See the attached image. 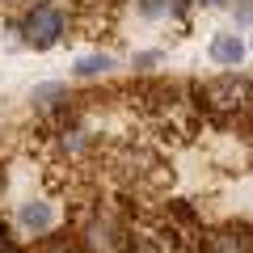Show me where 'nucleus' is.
Wrapping results in <instances>:
<instances>
[{
    "label": "nucleus",
    "mask_w": 253,
    "mask_h": 253,
    "mask_svg": "<svg viewBox=\"0 0 253 253\" xmlns=\"http://www.w3.org/2000/svg\"><path fill=\"white\" fill-rule=\"evenodd\" d=\"M30 101H34V110H42V114H55V110H68L72 93H68V84H38Z\"/></svg>",
    "instance_id": "7"
},
{
    "label": "nucleus",
    "mask_w": 253,
    "mask_h": 253,
    "mask_svg": "<svg viewBox=\"0 0 253 253\" xmlns=\"http://www.w3.org/2000/svg\"><path fill=\"white\" fill-rule=\"evenodd\" d=\"M236 21H253V0H245L241 9H236Z\"/></svg>",
    "instance_id": "12"
},
{
    "label": "nucleus",
    "mask_w": 253,
    "mask_h": 253,
    "mask_svg": "<svg viewBox=\"0 0 253 253\" xmlns=\"http://www.w3.org/2000/svg\"><path fill=\"white\" fill-rule=\"evenodd\" d=\"M0 253H17V241H13L9 224H0Z\"/></svg>",
    "instance_id": "10"
},
{
    "label": "nucleus",
    "mask_w": 253,
    "mask_h": 253,
    "mask_svg": "<svg viewBox=\"0 0 253 253\" xmlns=\"http://www.w3.org/2000/svg\"><path fill=\"white\" fill-rule=\"evenodd\" d=\"M110 68H114L110 55H84V59H76V76H106Z\"/></svg>",
    "instance_id": "8"
},
{
    "label": "nucleus",
    "mask_w": 253,
    "mask_h": 253,
    "mask_svg": "<svg viewBox=\"0 0 253 253\" xmlns=\"http://www.w3.org/2000/svg\"><path fill=\"white\" fill-rule=\"evenodd\" d=\"M21 228H26L30 236H46L51 232V224H55V211H51V203H21Z\"/></svg>",
    "instance_id": "5"
},
{
    "label": "nucleus",
    "mask_w": 253,
    "mask_h": 253,
    "mask_svg": "<svg viewBox=\"0 0 253 253\" xmlns=\"http://www.w3.org/2000/svg\"><path fill=\"white\" fill-rule=\"evenodd\" d=\"M190 101L203 110L207 118L224 126H245L253 118V81L241 72H224V76H211V81L194 84L190 89Z\"/></svg>",
    "instance_id": "1"
},
{
    "label": "nucleus",
    "mask_w": 253,
    "mask_h": 253,
    "mask_svg": "<svg viewBox=\"0 0 253 253\" xmlns=\"http://www.w3.org/2000/svg\"><path fill=\"white\" fill-rule=\"evenodd\" d=\"M203 253H253V236L245 228H224V232H207Z\"/></svg>",
    "instance_id": "4"
},
{
    "label": "nucleus",
    "mask_w": 253,
    "mask_h": 253,
    "mask_svg": "<svg viewBox=\"0 0 253 253\" xmlns=\"http://www.w3.org/2000/svg\"><path fill=\"white\" fill-rule=\"evenodd\" d=\"M81 253H126V224L110 211H93L81 228Z\"/></svg>",
    "instance_id": "2"
},
{
    "label": "nucleus",
    "mask_w": 253,
    "mask_h": 253,
    "mask_svg": "<svg viewBox=\"0 0 253 253\" xmlns=\"http://www.w3.org/2000/svg\"><path fill=\"white\" fill-rule=\"evenodd\" d=\"M63 30H68V17H63L55 4H34V9L21 17V38H26V46H34V51L55 46L63 38Z\"/></svg>",
    "instance_id": "3"
},
{
    "label": "nucleus",
    "mask_w": 253,
    "mask_h": 253,
    "mask_svg": "<svg viewBox=\"0 0 253 253\" xmlns=\"http://www.w3.org/2000/svg\"><path fill=\"white\" fill-rule=\"evenodd\" d=\"M211 59H215L219 68H241V59H245L241 34H215L211 38Z\"/></svg>",
    "instance_id": "6"
},
{
    "label": "nucleus",
    "mask_w": 253,
    "mask_h": 253,
    "mask_svg": "<svg viewBox=\"0 0 253 253\" xmlns=\"http://www.w3.org/2000/svg\"><path fill=\"white\" fill-rule=\"evenodd\" d=\"M169 4H173V0H139V9H144L148 17H161V13L169 9Z\"/></svg>",
    "instance_id": "9"
},
{
    "label": "nucleus",
    "mask_w": 253,
    "mask_h": 253,
    "mask_svg": "<svg viewBox=\"0 0 253 253\" xmlns=\"http://www.w3.org/2000/svg\"><path fill=\"white\" fill-rule=\"evenodd\" d=\"M156 59H161V55H156V51H144V55H135V68H152Z\"/></svg>",
    "instance_id": "11"
},
{
    "label": "nucleus",
    "mask_w": 253,
    "mask_h": 253,
    "mask_svg": "<svg viewBox=\"0 0 253 253\" xmlns=\"http://www.w3.org/2000/svg\"><path fill=\"white\" fill-rule=\"evenodd\" d=\"M0 4H17V0H0Z\"/></svg>",
    "instance_id": "13"
}]
</instances>
